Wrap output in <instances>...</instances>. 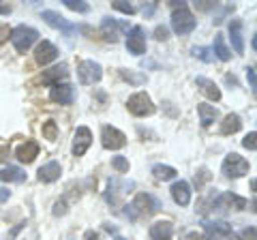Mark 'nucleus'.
I'll use <instances>...</instances> for the list:
<instances>
[{
    "label": "nucleus",
    "instance_id": "13",
    "mask_svg": "<svg viewBox=\"0 0 257 240\" xmlns=\"http://www.w3.org/2000/svg\"><path fill=\"white\" fill-rule=\"evenodd\" d=\"M126 28L128 26L124 22H116L114 18H103L101 22V35L105 41H111V43H116L120 37V30H126Z\"/></svg>",
    "mask_w": 257,
    "mask_h": 240
},
{
    "label": "nucleus",
    "instance_id": "14",
    "mask_svg": "<svg viewBox=\"0 0 257 240\" xmlns=\"http://www.w3.org/2000/svg\"><path fill=\"white\" fill-rule=\"evenodd\" d=\"M50 99L54 103H60V105H71L75 99V88L71 84H58V86H52L50 90Z\"/></svg>",
    "mask_w": 257,
    "mask_h": 240
},
{
    "label": "nucleus",
    "instance_id": "22",
    "mask_svg": "<svg viewBox=\"0 0 257 240\" xmlns=\"http://www.w3.org/2000/svg\"><path fill=\"white\" fill-rule=\"evenodd\" d=\"M195 84H197L199 90H202V94H206L208 99L221 101V90H219V86H216L212 79H208V77H202V75H199V77L195 79Z\"/></svg>",
    "mask_w": 257,
    "mask_h": 240
},
{
    "label": "nucleus",
    "instance_id": "27",
    "mask_svg": "<svg viewBox=\"0 0 257 240\" xmlns=\"http://www.w3.org/2000/svg\"><path fill=\"white\" fill-rule=\"evenodd\" d=\"M152 174H155L157 180H174L178 172H176L172 165H155L152 167Z\"/></svg>",
    "mask_w": 257,
    "mask_h": 240
},
{
    "label": "nucleus",
    "instance_id": "17",
    "mask_svg": "<svg viewBox=\"0 0 257 240\" xmlns=\"http://www.w3.org/2000/svg\"><path fill=\"white\" fill-rule=\"evenodd\" d=\"M67 77H69V67L67 65H56L52 69L43 71V77L41 79H43V84H47V86H58Z\"/></svg>",
    "mask_w": 257,
    "mask_h": 240
},
{
    "label": "nucleus",
    "instance_id": "26",
    "mask_svg": "<svg viewBox=\"0 0 257 240\" xmlns=\"http://www.w3.org/2000/svg\"><path fill=\"white\" fill-rule=\"evenodd\" d=\"M212 54H214L219 60H223V62H227V60L231 58V52H229V47L225 45V37H223L221 33H216V35H214V47H212Z\"/></svg>",
    "mask_w": 257,
    "mask_h": 240
},
{
    "label": "nucleus",
    "instance_id": "35",
    "mask_svg": "<svg viewBox=\"0 0 257 240\" xmlns=\"http://www.w3.org/2000/svg\"><path fill=\"white\" fill-rule=\"evenodd\" d=\"M255 138H257V133H255V131H251L248 135H244V140H242V146H244V148H248V150H255V148H257Z\"/></svg>",
    "mask_w": 257,
    "mask_h": 240
},
{
    "label": "nucleus",
    "instance_id": "36",
    "mask_svg": "<svg viewBox=\"0 0 257 240\" xmlns=\"http://www.w3.org/2000/svg\"><path fill=\"white\" fill-rule=\"evenodd\" d=\"M155 39L157 41H167V39H170V30H167V26H157L155 28Z\"/></svg>",
    "mask_w": 257,
    "mask_h": 240
},
{
    "label": "nucleus",
    "instance_id": "3",
    "mask_svg": "<svg viewBox=\"0 0 257 240\" xmlns=\"http://www.w3.org/2000/svg\"><path fill=\"white\" fill-rule=\"evenodd\" d=\"M195 26H197V20L193 18V13L189 11V5L172 11V28L176 35H180V37L191 35L193 30H195Z\"/></svg>",
    "mask_w": 257,
    "mask_h": 240
},
{
    "label": "nucleus",
    "instance_id": "18",
    "mask_svg": "<svg viewBox=\"0 0 257 240\" xmlns=\"http://www.w3.org/2000/svg\"><path fill=\"white\" fill-rule=\"evenodd\" d=\"M15 157H18L22 163H32L39 157V144L32 140H28L26 144H20V146L15 148Z\"/></svg>",
    "mask_w": 257,
    "mask_h": 240
},
{
    "label": "nucleus",
    "instance_id": "23",
    "mask_svg": "<svg viewBox=\"0 0 257 240\" xmlns=\"http://www.w3.org/2000/svg\"><path fill=\"white\" fill-rule=\"evenodd\" d=\"M197 114H199L202 127H210L212 123H216V118H219V109L214 105H208V103H197Z\"/></svg>",
    "mask_w": 257,
    "mask_h": 240
},
{
    "label": "nucleus",
    "instance_id": "44",
    "mask_svg": "<svg viewBox=\"0 0 257 240\" xmlns=\"http://www.w3.org/2000/svg\"><path fill=\"white\" fill-rule=\"evenodd\" d=\"M84 240H99V236H96L94 231H88V234H86V238H84Z\"/></svg>",
    "mask_w": 257,
    "mask_h": 240
},
{
    "label": "nucleus",
    "instance_id": "45",
    "mask_svg": "<svg viewBox=\"0 0 257 240\" xmlns=\"http://www.w3.org/2000/svg\"><path fill=\"white\" fill-rule=\"evenodd\" d=\"M114 240H126V238H122V236H116V238H114Z\"/></svg>",
    "mask_w": 257,
    "mask_h": 240
},
{
    "label": "nucleus",
    "instance_id": "30",
    "mask_svg": "<svg viewBox=\"0 0 257 240\" xmlns=\"http://www.w3.org/2000/svg\"><path fill=\"white\" fill-rule=\"evenodd\" d=\"M191 54L195 56V58L204 60V62H212L214 60V54L210 47H191Z\"/></svg>",
    "mask_w": 257,
    "mask_h": 240
},
{
    "label": "nucleus",
    "instance_id": "8",
    "mask_svg": "<svg viewBox=\"0 0 257 240\" xmlns=\"http://www.w3.org/2000/svg\"><path fill=\"white\" fill-rule=\"evenodd\" d=\"M41 18L45 20V24H50L52 28H58V30H62L64 35H75L77 33V26L75 24H71L64 15H60L58 11H43L41 13Z\"/></svg>",
    "mask_w": 257,
    "mask_h": 240
},
{
    "label": "nucleus",
    "instance_id": "41",
    "mask_svg": "<svg viewBox=\"0 0 257 240\" xmlns=\"http://www.w3.org/2000/svg\"><path fill=\"white\" fill-rule=\"evenodd\" d=\"M182 240H202V236L197 234V231H189V234H184Z\"/></svg>",
    "mask_w": 257,
    "mask_h": 240
},
{
    "label": "nucleus",
    "instance_id": "39",
    "mask_svg": "<svg viewBox=\"0 0 257 240\" xmlns=\"http://www.w3.org/2000/svg\"><path fill=\"white\" fill-rule=\"evenodd\" d=\"M64 212H67V204H64V202H56L54 204V214H56V217H60V214H64Z\"/></svg>",
    "mask_w": 257,
    "mask_h": 240
},
{
    "label": "nucleus",
    "instance_id": "4",
    "mask_svg": "<svg viewBox=\"0 0 257 240\" xmlns=\"http://www.w3.org/2000/svg\"><path fill=\"white\" fill-rule=\"evenodd\" d=\"M126 107H128V111H131L133 116H138V118L152 116L157 111L155 103H152V99L148 97L146 92H135V94H131L128 101H126Z\"/></svg>",
    "mask_w": 257,
    "mask_h": 240
},
{
    "label": "nucleus",
    "instance_id": "19",
    "mask_svg": "<svg viewBox=\"0 0 257 240\" xmlns=\"http://www.w3.org/2000/svg\"><path fill=\"white\" fill-rule=\"evenodd\" d=\"M150 238L152 240H172L174 238V225L172 221H157L150 225Z\"/></svg>",
    "mask_w": 257,
    "mask_h": 240
},
{
    "label": "nucleus",
    "instance_id": "1",
    "mask_svg": "<svg viewBox=\"0 0 257 240\" xmlns=\"http://www.w3.org/2000/svg\"><path fill=\"white\" fill-rule=\"evenodd\" d=\"M157 208H159V202L150 193H138L133 197V202L126 206L124 214L131 221H138L140 217H148V214H152Z\"/></svg>",
    "mask_w": 257,
    "mask_h": 240
},
{
    "label": "nucleus",
    "instance_id": "24",
    "mask_svg": "<svg viewBox=\"0 0 257 240\" xmlns=\"http://www.w3.org/2000/svg\"><path fill=\"white\" fill-rule=\"evenodd\" d=\"M242 129V118L238 114H227L221 123V135H234Z\"/></svg>",
    "mask_w": 257,
    "mask_h": 240
},
{
    "label": "nucleus",
    "instance_id": "21",
    "mask_svg": "<svg viewBox=\"0 0 257 240\" xmlns=\"http://www.w3.org/2000/svg\"><path fill=\"white\" fill-rule=\"evenodd\" d=\"M60 174H62V167L58 161H50L39 167V180L41 182H56L60 178Z\"/></svg>",
    "mask_w": 257,
    "mask_h": 240
},
{
    "label": "nucleus",
    "instance_id": "43",
    "mask_svg": "<svg viewBox=\"0 0 257 240\" xmlns=\"http://www.w3.org/2000/svg\"><path fill=\"white\" fill-rule=\"evenodd\" d=\"M7 155H9V146H0V161H5Z\"/></svg>",
    "mask_w": 257,
    "mask_h": 240
},
{
    "label": "nucleus",
    "instance_id": "31",
    "mask_svg": "<svg viewBox=\"0 0 257 240\" xmlns=\"http://www.w3.org/2000/svg\"><path fill=\"white\" fill-rule=\"evenodd\" d=\"M64 7L71 11H77V13H88L90 11V5L84 3V0H62Z\"/></svg>",
    "mask_w": 257,
    "mask_h": 240
},
{
    "label": "nucleus",
    "instance_id": "40",
    "mask_svg": "<svg viewBox=\"0 0 257 240\" xmlns=\"http://www.w3.org/2000/svg\"><path fill=\"white\" fill-rule=\"evenodd\" d=\"M9 197H11V191H7L5 187H0V204L7 202V199H9Z\"/></svg>",
    "mask_w": 257,
    "mask_h": 240
},
{
    "label": "nucleus",
    "instance_id": "15",
    "mask_svg": "<svg viewBox=\"0 0 257 240\" xmlns=\"http://www.w3.org/2000/svg\"><path fill=\"white\" fill-rule=\"evenodd\" d=\"M214 204L219 206V208H234V210H244V208H246V199L236 195V193H221V195H214L212 206Z\"/></svg>",
    "mask_w": 257,
    "mask_h": 240
},
{
    "label": "nucleus",
    "instance_id": "28",
    "mask_svg": "<svg viewBox=\"0 0 257 240\" xmlns=\"http://www.w3.org/2000/svg\"><path fill=\"white\" fill-rule=\"evenodd\" d=\"M120 77H122L124 82H128V84H135V86L146 84V75L135 73V71H128V69H120Z\"/></svg>",
    "mask_w": 257,
    "mask_h": 240
},
{
    "label": "nucleus",
    "instance_id": "42",
    "mask_svg": "<svg viewBox=\"0 0 257 240\" xmlns=\"http://www.w3.org/2000/svg\"><path fill=\"white\" fill-rule=\"evenodd\" d=\"M13 9H11V5H3L0 3V15H9Z\"/></svg>",
    "mask_w": 257,
    "mask_h": 240
},
{
    "label": "nucleus",
    "instance_id": "33",
    "mask_svg": "<svg viewBox=\"0 0 257 240\" xmlns=\"http://www.w3.org/2000/svg\"><path fill=\"white\" fill-rule=\"evenodd\" d=\"M111 165H114V170H116L118 174H126V172H128V161H126L124 157H120V155L111 159Z\"/></svg>",
    "mask_w": 257,
    "mask_h": 240
},
{
    "label": "nucleus",
    "instance_id": "37",
    "mask_svg": "<svg viewBox=\"0 0 257 240\" xmlns=\"http://www.w3.org/2000/svg\"><path fill=\"white\" fill-rule=\"evenodd\" d=\"M9 37H11V28L7 24H0V43H5Z\"/></svg>",
    "mask_w": 257,
    "mask_h": 240
},
{
    "label": "nucleus",
    "instance_id": "2",
    "mask_svg": "<svg viewBox=\"0 0 257 240\" xmlns=\"http://www.w3.org/2000/svg\"><path fill=\"white\" fill-rule=\"evenodd\" d=\"M9 39H11L13 47L20 54H26L30 47H32V43L39 39V30H35L32 26H26V24H22V26H15L11 30V37Z\"/></svg>",
    "mask_w": 257,
    "mask_h": 240
},
{
    "label": "nucleus",
    "instance_id": "20",
    "mask_svg": "<svg viewBox=\"0 0 257 240\" xmlns=\"http://www.w3.org/2000/svg\"><path fill=\"white\" fill-rule=\"evenodd\" d=\"M229 39H231V47L236 54L244 52V41H242V22L240 20H231L229 22Z\"/></svg>",
    "mask_w": 257,
    "mask_h": 240
},
{
    "label": "nucleus",
    "instance_id": "11",
    "mask_svg": "<svg viewBox=\"0 0 257 240\" xmlns=\"http://www.w3.org/2000/svg\"><path fill=\"white\" fill-rule=\"evenodd\" d=\"M90 144H92V131L88 129V127H77V131L73 135V155L75 157H82L86 155V150L90 148Z\"/></svg>",
    "mask_w": 257,
    "mask_h": 240
},
{
    "label": "nucleus",
    "instance_id": "34",
    "mask_svg": "<svg viewBox=\"0 0 257 240\" xmlns=\"http://www.w3.org/2000/svg\"><path fill=\"white\" fill-rule=\"evenodd\" d=\"M111 7H114L116 11L126 13V15H133V13H135V7L128 5V3H124V0H116V3H111Z\"/></svg>",
    "mask_w": 257,
    "mask_h": 240
},
{
    "label": "nucleus",
    "instance_id": "16",
    "mask_svg": "<svg viewBox=\"0 0 257 240\" xmlns=\"http://www.w3.org/2000/svg\"><path fill=\"white\" fill-rule=\"evenodd\" d=\"M170 193H172L174 202L178 206H189V202H191V187H189L187 180H176L172 185V189H170Z\"/></svg>",
    "mask_w": 257,
    "mask_h": 240
},
{
    "label": "nucleus",
    "instance_id": "38",
    "mask_svg": "<svg viewBox=\"0 0 257 240\" xmlns=\"http://www.w3.org/2000/svg\"><path fill=\"white\" fill-rule=\"evenodd\" d=\"M246 79H248V84H251V90H255L257 77H255V69H253V67H248V69H246Z\"/></svg>",
    "mask_w": 257,
    "mask_h": 240
},
{
    "label": "nucleus",
    "instance_id": "7",
    "mask_svg": "<svg viewBox=\"0 0 257 240\" xmlns=\"http://www.w3.org/2000/svg\"><path fill=\"white\" fill-rule=\"evenodd\" d=\"M101 144H103V148H107V150H120L126 146V135L120 129H116V127L105 125L101 129Z\"/></svg>",
    "mask_w": 257,
    "mask_h": 240
},
{
    "label": "nucleus",
    "instance_id": "10",
    "mask_svg": "<svg viewBox=\"0 0 257 240\" xmlns=\"http://www.w3.org/2000/svg\"><path fill=\"white\" fill-rule=\"evenodd\" d=\"M204 234L206 240H221V238H227L231 234V225L227 221H204Z\"/></svg>",
    "mask_w": 257,
    "mask_h": 240
},
{
    "label": "nucleus",
    "instance_id": "6",
    "mask_svg": "<svg viewBox=\"0 0 257 240\" xmlns=\"http://www.w3.org/2000/svg\"><path fill=\"white\" fill-rule=\"evenodd\" d=\"M77 77L84 86L96 84V82H101V77H103V67L94 60H82L77 65Z\"/></svg>",
    "mask_w": 257,
    "mask_h": 240
},
{
    "label": "nucleus",
    "instance_id": "25",
    "mask_svg": "<svg viewBox=\"0 0 257 240\" xmlns=\"http://www.w3.org/2000/svg\"><path fill=\"white\" fill-rule=\"evenodd\" d=\"M0 180L3 182H24L26 180V172L22 167H15V165H9L5 170H0Z\"/></svg>",
    "mask_w": 257,
    "mask_h": 240
},
{
    "label": "nucleus",
    "instance_id": "5",
    "mask_svg": "<svg viewBox=\"0 0 257 240\" xmlns=\"http://www.w3.org/2000/svg\"><path fill=\"white\" fill-rule=\"evenodd\" d=\"M248 170H251V165H248L246 159L240 157L238 153H229L221 165V172L227 176V178H240V176L248 174Z\"/></svg>",
    "mask_w": 257,
    "mask_h": 240
},
{
    "label": "nucleus",
    "instance_id": "9",
    "mask_svg": "<svg viewBox=\"0 0 257 240\" xmlns=\"http://www.w3.org/2000/svg\"><path fill=\"white\" fill-rule=\"evenodd\" d=\"M126 50L131 52L133 56H142L146 54V33H144L142 26H133L128 30L126 37Z\"/></svg>",
    "mask_w": 257,
    "mask_h": 240
},
{
    "label": "nucleus",
    "instance_id": "32",
    "mask_svg": "<svg viewBox=\"0 0 257 240\" xmlns=\"http://www.w3.org/2000/svg\"><path fill=\"white\" fill-rule=\"evenodd\" d=\"M229 240H255V227H244L240 234H229Z\"/></svg>",
    "mask_w": 257,
    "mask_h": 240
},
{
    "label": "nucleus",
    "instance_id": "29",
    "mask_svg": "<svg viewBox=\"0 0 257 240\" xmlns=\"http://www.w3.org/2000/svg\"><path fill=\"white\" fill-rule=\"evenodd\" d=\"M41 131H43V138L50 140V142H54L56 138H58V125H56L54 120H47V123H43Z\"/></svg>",
    "mask_w": 257,
    "mask_h": 240
},
{
    "label": "nucleus",
    "instance_id": "12",
    "mask_svg": "<svg viewBox=\"0 0 257 240\" xmlns=\"http://www.w3.org/2000/svg\"><path fill=\"white\" fill-rule=\"evenodd\" d=\"M56 58H58V47H56L52 41H41L37 45V50H35V60H37V65H50V62H54Z\"/></svg>",
    "mask_w": 257,
    "mask_h": 240
}]
</instances>
